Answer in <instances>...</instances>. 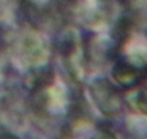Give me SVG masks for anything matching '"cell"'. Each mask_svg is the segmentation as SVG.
I'll return each instance as SVG.
<instances>
[{
    "instance_id": "5b68a950",
    "label": "cell",
    "mask_w": 147,
    "mask_h": 139,
    "mask_svg": "<svg viewBox=\"0 0 147 139\" xmlns=\"http://www.w3.org/2000/svg\"><path fill=\"white\" fill-rule=\"evenodd\" d=\"M0 139H19V138L14 136V135H10V134H1V135H0Z\"/></svg>"
},
{
    "instance_id": "277c9868",
    "label": "cell",
    "mask_w": 147,
    "mask_h": 139,
    "mask_svg": "<svg viewBox=\"0 0 147 139\" xmlns=\"http://www.w3.org/2000/svg\"><path fill=\"white\" fill-rule=\"evenodd\" d=\"M92 139H117V138L110 129H101V131H98L97 134H94V136Z\"/></svg>"
},
{
    "instance_id": "7a4b0ae2",
    "label": "cell",
    "mask_w": 147,
    "mask_h": 139,
    "mask_svg": "<svg viewBox=\"0 0 147 139\" xmlns=\"http://www.w3.org/2000/svg\"><path fill=\"white\" fill-rule=\"evenodd\" d=\"M144 64L131 58L119 60L113 68L114 81L123 88H131L144 78Z\"/></svg>"
},
{
    "instance_id": "8992f818",
    "label": "cell",
    "mask_w": 147,
    "mask_h": 139,
    "mask_svg": "<svg viewBox=\"0 0 147 139\" xmlns=\"http://www.w3.org/2000/svg\"><path fill=\"white\" fill-rule=\"evenodd\" d=\"M64 1H69V3H71V1H73V0H64Z\"/></svg>"
},
{
    "instance_id": "3957f363",
    "label": "cell",
    "mask_w": 147,
    "mask_h": 139,
    "mask_svg": "<svg viewBox=\"0 0 147 139\" xmlns=\"http://www.w3.org/2000/svg\"><path fill=\"white\" fill-rule=\"evenodd\" d=\"M136 102H137L139 109H140L142 112H144V114L147 115V87H146V88H143V90L139 92Z\"/></svg>"
},
{
    "instance_id": "6da1fadb",
    "label": "cell",
    "mask_w": 147,
    "mask_h": 139,
    "mask_svg": "<svg viewBox=\"0 0 147 139\" xmlns=\"http://www.w3.org/2000/svg\"><path fill=\"white\" fill-rule=\"evenodd\" d=\"M90 94L101 111L107 116H114L121 111V96L119 90L107 80H96L90 85Z\"/></svg>"
}]
</instances>
